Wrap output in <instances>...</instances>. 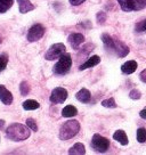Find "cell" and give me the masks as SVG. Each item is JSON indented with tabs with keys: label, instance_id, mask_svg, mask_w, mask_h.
I'll return each instance as SVG.
<instances>
[{
	"label": "cell",
	"instance_id": "1",
	"mask_svg": "<svg viewBox=\"0 0 146 155\" xmlns=\"http://www.w3.org/2000/svg\"><path fill=\"white\" fill-rule=\"evenodd\" d=\"M7 138L14 141H22L30 137V128L21 123H13L7 128L6 131Z\"/></svg>",
	"mask_w": 146,
	"mask_h": 155
},
{
	"label": "cell",
	"instance_id": "2",
	"mask_svg": "<svg viewBox=\"0 0 146 155\" xmlns=\"http://www.w3.org/2000/svg\"><path fill=\"white\" fill-rule=\"evenodd\" d=\"M80 131V123L77 120H68L59 129V138L62 140H68L77 136Z\"/></svg>",
	"mask_w": 146,
	"mask_h": 155
},
{
	"label": "cell",
	"instance_id": "3",
	"mask_svg": "<svg viewBox=\"0 0 146 155\" xmlns=\"http://www.w3.org/2000/svg\"><path fill=\"white\" fill-rule=\"evenodd\" d=\"M71 65H72L71 55L64 53L63 55L59 57L58 62L55 64L53 71H54V73L57 74V75H64V74H66V73L70 71Z\"/></svg>",
	"mask_w": 146,
	"mask_h": 155
},
{
	"label": "cell",
	"instance_id": "4",
	"mask_svg": "<svg viewBox=\"0 0 146 155\" xmlns=\"http://www.w3.org/2000/svg\"><path fill=\"white\" fill-rule=\"evenodd\" d=\"M120 7L124 12L141 10L146 7V0H118Z\"/></svg>",
	"mask_w": 146,
	"mask_h": 155
},
{
	"label": "cell",
	"instance_id": "5",
	"mask_svg": "<svg viewBox=\"0 0 146 155\" xmlns=\"http://www.w3.org/2000/svg\"><path fill=\"white\" fill-rule=\"evenodd\" d=\"M91 147L96 152H98V153H105L108 150V147H110V140L107 138H105V137L96 134V135L93 136Z\"/></svg>",
	"mask_w": 146,
	"mask_h": 155
},
{
	"label": "cell",
	"instance_id": "6",
	"mask_svg": "<svg viewBox=\"0 0 146 155\" xmlns=\"http://www.w3.org/2000/svg\"><path fill=\"white\" fill-rule=\"evenodd\" d=\"M65 46L63 44H55L47 50V53L45 55V58L47 61H55L59 58L64 53H65Z\"/></svg>",
	"mask_w": 146,
	"mask_h": 155
},
{
	"label": "cell",
	"instance_id": "7",
	"mask_svg": "<svg viewBox=\"0 0 146 155\" xmlns=\"http://www.w3.org/2000/svg\"><path fill=\"white\" fill-rule=\"evenodd\" d=\"M45 28L41 24H34L33 26H31V29L28 32V41L29 42H35L44 37L45 34Z\"/></svg>",
	"mask_w": 146,
	"mask_h": 155
},
{
	"label": "cell",
	"instance_id": "8",
	"mask_svg": "<svg viewBox=\"0 0 146 155\" xmlns=\"http://www.w3.org/2000/svg\"><path fill=\"white\" fill-rule=\"evenodd\" d=\"M68 95V90L65 88L57 87L51 91V95L49 97V99H50V102L53 103V104H62V103L66 101Z\"/></svg>",
	"mask_w": 146,
	"mask_h": 155
},
{
	"label": "cell",
	"instance_id": "9",
	"mask_svg": "<svg viewBox=\"0 0 146 155\" xmlns=\"http://www.w3.org/2000/svg\"><path fill=\"white\" fill-rule=\"evenodd\" d=\"M113 53L115 54L119 57H126L129 54V48L126 45L119 41V40H114V48H113Z\"/></svg>",
	"mask_w": 146,
	"mask_h": 155
},
{
	"label": "cell",
	"instance_id": "10",
	"mask_svg": "<svg viewBox=\"0 0 146 155\" xmlns=\"http://www.w3.org/2000/svg\"><path fill=\"white\" fill-rule=\"evenodd\" d=\"M0 101L5 105H10L13 103V95L12 92L2 84H0Z\"/></svg>",
	"mask_w": 146,
	"mask_h": 155
},
{
	"label": "cell",
	"instance_id": "11",
	"mask_svg": "<svg viewBox=\"0 0 146 155\" xmlns=\"http://www.w3.org/2000/svg\"><path fill=\"white\" fill-rule=\"evenodd\" d=\"M85 41V37L81 33H72L68 37V42L72 46V48L78 49L79 46Z\"/></svg>",
	"mask_w": 146,
	"mask_h": 155
},
{
	"label": "cell",
	"instance_id": "12",
	"mask_svg": "<svg viewBox=\"0 0 146 155\" xmlns=\"http://www.w3.org/2000/svg\"><path fill=\"white\" fill-rule=\"evenodd\" d=\"M137 66L138 65H137L136 61H128L121 66V71L124 74H131L137 70Z\"/></svg>",
	"mask_w": 146,
	"mask_h": 155
},
{
	"label": "cell",
	"instance_id": "13",
	"mask_svg": "<svg viewBox=\"0 0 146 155\" xmlns=\"http://www.w3.org/2000/svg\"><path fill=\"white\" fill-rule=\"evenodd\" d=\"M99 63H101V58H99V56L95 55V56H91L90 58H88L87 62H86V63H83L79 68L82 71V70H87V68H94V66H96V65L99 64Z\"/></svg>",
	"mask_w": 146,
	"mask_h": 155
},
{
	"label": "cell",
	"instance_id": "14",
	"mask_svg": "<svg viewBox=\"0 0 146 155\" xmlns=\"http://www.w3.org/2000/svg\"><path fill=\"white\" fill-rule=\"evenodd\" d=\"M113 139L117 140L118 143H120V144L123 146L128 145V143H129V140H128V136H127V134L123 130L115 131L114 135H113Z\"/></svg>",
	"mask_w": 146,
	"mask_h": 155
},
{
	"label": "cell",
	"instance_id": "15",
	"mask_svg": "<svg viewBox=\"0 0 146 155\" xmlns=\"http://www.w3.org/2000/svg\"><path fill=\"white\" fill-rule=\"evenodd\" d=\"M18 2V6H20V12L22 14H25V13H29L31 10L34 9V6L31 4L30 0H17Z\"/></svg>",
	"mask_w": 146,
	"mask_h": 155
},
{
	"label": "cell",
	"instance_id": "16",
	"mask_svg": "<svg viewBox=\"0 0 146 155\" xmlns=\"http://www.w3.org/2000/svg\"><path fill=\"white\" fill-rule=\"evenodd\" d=\"M75 97H77V99H78L79 102L81 103H89L90 102V98H91V95H90V92H89V90L88 89H81L80 91H78V94L75 95Z\"/></svg>",
	"mask_w": 146,
	"mask_h": 155
},
{
	"label": "cell",
	"instance_id": "17",
	"mask_svg": "<svg viewBox=\"0 0 146 155\" xmlns=\"http://www.w3.org/2000/svg\"><path fill=\"white\" fill-rule=\"evenodd\" d=\"M102 41L107 50L113 51V48H114V39L111 35H108L107 33H104L102 35Z\"/></svg>",
	"mask_w": 146,
	"mask_h": 155
},
{
	"label": "cell",
	"instance_id": "18",
	"mask_svg": "<svg viewBox=\"0 0 146 155\" xmlns=\"http://www.w3.org/2000/svg\"><path fill=\"white\" fill-rule=\"evenodd\" d=\"M86 153V148H85V145L81 144V143H77L75 145H73L70 150H68V154H78V155H82Z\"/></svg>",
	"mask_w": 146,
	"mask_h": 155
},
{
	"label": "cell",
	"instance_id": "19",
	"mask_svg": "<svg viewBox=\"0 0 146 155\" xmlns=\"http://www.w3.org/2000/svg\"><path fill=\"white\" fill-rule=\"evenodd\" d=\"M77 114H78V110H77V107L72 106V105L65 106L62 111V115L64 117H72V116H75Z\"/></svg>",
	"mask_w": 146,
	"mask_h": 155
},
{
	"label": "cell",
	"instance_id": "20",
	"mask_svg": "<svg viewBox=\"0 0 146 155\" xmlns=\"http://www.w3.org/2000/svg\"><path fill=\"white\" fill-rule=\"evenodd\" d=\"M40 107V104L37 101L34 99H28L23 103V108L26 110V111H33V110H37Z\"/></svg>",
	"mask_w": 146,
	"mask_h": 155
},
{
	"label": "cell",
	"instance_id": "21",
	"mask_svg": "<svg viewBox=\"0 0 146 155\" xmlns=\"http://www.w3.org/2000/svg\"><path fill=\"white\" fill-rule=\"evenodd\" d=\"M13 6V0H0V14L6 13Z\"/></svg>",
	"mask_w": 146,
	"mask_h": 155
},
{
	"label": "cell",
	"instance_id": "22",
	"mask_svg": "<svg viewBox=\"0 0 146 155\" xmlns=\"http://www.w3.org/2000/svg\"><path fill=\"white\" fill-rule=\"evenodd\" d=\"M137 140L138 143H145L146 141V129L145 128H139L137 130Z\"/></svg>",
	"mask_w": 146,
	"mask_h": 155
},
{
	"label": "cell",
	"instance_id": "23",
	"mask_svg": "<svg viewBox=\"0 0 146 155\" xmlns=\"http://www.w3.org/2000/svg\"><path fill=\"white\" fill-rule=\"evenodd\" d=\"M135 30H136V32L138 33H146V19L144 21H141V22H138L135 26Z\"/></svg>",
	"mask_w": 146,
	"mask_h": 155
},
{
	"label": "cell",
	"instance_id": "24",
	"mask_svg": "<svg viewBox=\"0 0 146 155\" xmlns=\"http://www.w3.org/2000/svg\"><path fill=\"white\" fill-rule=\"evenodd\" d=\"M20 91H21V94H22V96H26V95L30 92V86L26 81H23V82L21 83Z\"/></svg>",
	"mask_w": 146,
	"mask_h": 155
},
{
	"label": "cell",
	"instance_id": "25",
	"mask_svg": "<svg viewBox=\"0 0 146 155\" xmlns=\"http://www.w3.org/2000/svg\"><path fill=\"white\" fill-rule=\"evenodd\" d=\"M102 105L104 107H108V108H115L117 107V103L113 98H108V99H105L102 102Z\"/></svg>",
	"mask_w": 146,
	"mask_h": 155
},
{
	"label": "cell",
	"instance_id": "26",
	"mask_svg": "<svg viewBox=\"0 0 146 155\" xmlns=\"http://www.w3.org/2000/svg\"><path fill=\"white\" fill-rule=\"evenodd\" d=\"M7 63H8V57L6 54H2L0 55V72H2L4 70L7 66Z\"/></svg>",
	"mask_w": 146,
	"mask_h": 155
},
{
	"label": "cell",
	"instance_id": "27",
	"mask_svg": "<svg viewBox=\"0 0 146 155\" xmlns=\"http://www.w3.org/2000/svg\"><path fill=\"white\" fill-rule=\"evenodd\" d=\"M26 126L29 127V128H30V129H31L32 131H37V130H38V127H37V123H35V121H34L33 119H31V117L26 120Z\"/></svg>",
	"mask_w": 146,
	"mask_h": 155
},
{
	"label": "cell",
	"instance_id": "28",
	"mask_svg": "<svg viewBox=\"0 0 146 155\" xmlns=\"http://www.w3.org/2000/svg\"><path fill=\"white\" fill-rule=\"evenodd\" d=\"M129 97L131 98V99H139L141 97V94L139 90H137V89H132L131 91L129 92Z\"/></svg>",
	"mask_w": 146,
	"mask_h": 155
},
{
	"label": "cell",
	"instance_id": "29",
	"mask_svg": "<svg viewBox=\"0 0 146 155\" xmlns=\"http://www.w3.org/2000/svg\"><path fill=\"white\" fill-rule=\"evenodd\" d=\"M97 19H98V22H99L101 24H103V23L105 22V19H106V15H105V13H103V12L98 13V14H97Z\"/></svg>",
	"mask_w": 146,
	"mask_h": 155
},
{
	"label": "cell",
	"instance_id": "30",
	"mask_svg": "<svg viewBox=\"0 0 146 155\" xmlns=\"http://www.w3.org/2000/svg\"><path fill=\"white\" fill-rule=\"evenodd\" d=\"M139 79H141L144 83H146V68L144 70V71H141V74H139Z\"/></svg>",
	"mask_w": 146,
	"mask_h": 155
},
{
	"label": "cell",
	"instance_id": "31",
	"mask_svg": "<svg viewBox=\"0 0 146 155\" xmlns=\"http://www.w3.org/2000/svg\"><path fill=\"white\" fill-rule=\"evenodd\" d=\"M86 0H70V2H71V5L73 6H79L81 5L82 2H85Z\"/></svg>",
	"mask_w": 146,
	"mask_h": 155
},
{
	"label": "cell",
	"instance_id": "32",
	"mask_svg": "<svg viewBox=\"0 0 146 155\" xmlns=\"http://www.w3.org/2000/svg\"><path fill=\"white\" fill-rule=\"evenodd\" d=\"M139 115H141V119H145V120H146V108H145V110H143V111H141Z\"/></svg>",
	"mask_w": 146,
	"mask_h": 155
},
{
	"label": "cell",
	"instance_id": "33",
	"mask_svg": "<svg viewBox=\"0 0 146 155\" xmlns=\"http://www.w3.org/2000/svg\"><path fill=\"white\" fill-rule=\"evenodd\" d=\"M4 124H5V121L4 120H0V129L4 127Z\"/></svg>",
	"mask_w": 146,
	"mask_h": 155
},
{
	"label": "cell",
	"instance_id": "34",
	"mask_svg": "<svg viewBox=\"0 0 146 155\" xmlns=\"http://www.w3.org/2000/svg\"><path fill=\"white\" fill-rule=\"evenodd\" d=\"M0 41H1V40H0Z\"/></svg>",
	"mask_w": 146,
	"mask_h": 155
}]
</instances>
